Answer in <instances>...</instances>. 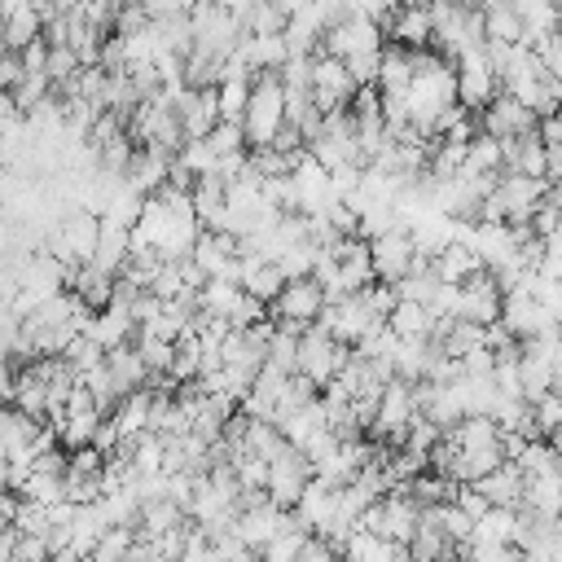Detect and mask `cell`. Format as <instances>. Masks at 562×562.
<instances>
[{
    "instance_id": "1",
    "label": "cell",
    "mask_w": 562,
    "mask_h": 562,
    "mask_svg": "<svg viewBox=\"0 0 562 562\" xmlns=\"http://www.w3.org/2000/svg\"><path fill=\"white\" fill-rule=\"evenodd\" d=\"M241 123H246L250 149L277 140V132L290 123V119H285V79H281V70H263V75H255L250 105H246V119H241Z\"/></svg>"
},
{
    "instance_id": "2",
    "label": "cell",
    "mask_w": 562,
    "mask_h": 562,
    "mask_svg": "<svg viewBox=\"0 0 562 562\" xmlns=\"http://www.w3.org/2000/svg\"><path fill=\"white\" fill-rule=\"evenodd\" d=\"M417 391L408 378H386L382 395H378V408H373V422H369V439H378L382 448H400L413 417H417Z\"/></svg>"
},
{
    "instance_id": "3",
    "label": "cell",
    "mask_w": 562,
    "mask_h": 562,
    "mask_svg": "<svg viewBox=\"0 0 562 562\" xmlns=\"http://www.w3.org/2000/svg\"><path fill=\"white\" fill-rule=\"evenodd\" d=\"M351 356H356V347H351V342H338L321 321L299 334V373H307L321 391L342 373V364H347Z\"/></svg>"
},
{
    "instance_id": "4",
    "label": "cell",
    "mask_w": 562,
    "mask_h": 562,
    "mask_svg": "<svg viewBox=\"0 0 562 562\" xmlns=\"http://www.w3.org/2000/svg\"><path fill=\"white\" fill-rule=\"evenodd\" d=\"M325 303H329V290H325L316 277H290V281H285V290H281V294H277V303H272V316H277L281 325L307 329V325H316V321H321Z\"/></svg>"
},
{
    "instance_id": "5",
    "label": "cell",
    "mask_w": 562,
    "mask_h": 562,
    "mask_svg": "<svg viewBox=\"0 0 562 562\" xmlns=\"http://www.w3.org/2000/svg\"><path fill=\"white\" fill-rule=\"evenodd\" d=\"M378 321H382V316L373 312V303H369L364 290H351V294H342V299H329L325 312H321V325H325L338 342H351V347H356Z\"/></svg>"
},
{
    "instance_id": "6",
    "label": "cell",
    "mask_w": 562,
    "mask_h": 562,
    "mask_svg": "<svg viewBox=\"0 0 562 562\" xmlns=\"http://www.w3.org/2000/svg\"><path fill=\"white\" fill-rule=\"evenodd\" d=\"M386 40V26L364 18V13H347L338 22L325 26V40H321V53H334V57H356V53H373L382 48Z\"/></svg>"
},
{
    "instance_id": "7",
    "label": "cell",
    "mask_w": 562,
    "mask_h": 562,
    "mask_svg": "<svg viewBox=\"0 0 562 562\" xmlns=\"http://www.w3.org/2000/svg\"><path fill=\"white\" fill-rule=\"evenodd\" d=\"M312 474H316V465L307 461V452H303L299 443H285V448L268 461V496L290 509V505L303 496V487H307Z\"/></svg>"
},
{
    "instance_id": "8",
    "label": "cell",
    "mask_w": 562,
    "mask_h": 562,
    "mask_svg": "<svg viewBox=\"0 0 562 562\" xmlns=\"http://www.w3.org/2000/svg\"><path fill=\"white\" fill-rule=\"evenodd\" d=\"M479 123H483L492 136H527V132H540V114H536L522 97H514L509 88H501V92L492 97V105L479 110Z\"/></svg>"
},
{
    "instance_id": "9",
    "label": "cell",
    "mask_w": 562,
    "mask_h": 562,
    "mask_svg": "<svg viewBox=\"0 0 562 562\" xmlns=\"http://www.w3.org/2000/svg\"><path fill=\"white\" fill-rule=\"evenodd\" d=\"M312 92H316V105H321L325 114H329V110L351 105V97L360 92V83H356V75H351V66H347V57L316 53V83H312Z\"/></svg>"
},
{
    "instance_id": "10",
    "label": "cell",
    "mask_w": 562,
    "mask_h": 562,
    "mask_svg": "<svg viewBox=\"0 0 562 562\" xmlns=\"http://www.w3.org/2000/svg\"><path fill=\"white\" fill-rule=\"evenodd\" d=\"M501 321L518 334V338H536V334H544V329H553L558 325V316L536 299V290L531 285H518V290H505V307H501Z\"/></svg>"
},
{
    "instance_id": "11",
    "label": "cell",
    "mask_w": 562,
    "mask_h": 562,
    "mask_svg": "<svg viewBox=\"0 0 562 562\" xmlns=\"http://www.w3.org/2000/svg\"><path fill=\"white\" fill-rule=\"evenodd\" d=\"M369 246H373V268H378L382 281H400L417 263V241H413V228L408 224H395L391 233L373 237Z\"/></svg>"
},
{
    "instance_id": "12",
    "label": "cell",
    "mask_w": 562,
    "mask_h": 562,
    "mask_svg": "<svg viewBox=\"0 0 562 562\" xmlns=\"http://www.w3.org/2000/svg\"><path fill=\"white\" fill-rule=\"evenodd\" d=\"M386 40L404 48H435V18L430 4H400L395 18L386 22Z\"/></svg>"
},
{
    "instance_id": "13",
    "label": "cell",
    "mask_w": 562,
    "mask_h": 562,
    "mask_svg": "<svg viewBox=\"0 0 562 562\" xmlns=\"http://www.w3.org/2000/svg\"><path fill=\"white\" fill-rule=\"evenodd\" d=\"M505 140V171L522 176H549V140L540 132L527 136H501Z\"/></svg>"
},
{
    "instance_id": "14",
    "label": "cell",
    "mask_w": 562,
    "mask_h": 562,
    "mask_svg": "<svg viewBox=\"0 0 562 562\" xmlns=\"http://www.w3.org/2000/svg\"><path fill=\"white\" fill-rule=\"evenodd\" d=\"M105 351L110 347H119V342H132L136 334H140V325H136V316L127 312V307H119V303H110V307H97L92 316H88V325H83Z\"/></svg>"
},
{
    "instance_id": "15",
    "label": "cell",
    "mask_w": 562,
    "mask_h": 562,
    "mask_svg": "<svg viewBox=\"0 0 562 562\" xmlns=\"http://www.w3.org/2000/svg\"><path fill=\"white\" fill-rule=\"evenodd\" d=\"M237 57H241V61H246L255 75H263V70H281V66L290 61L285 31H281V35H241Z\"/></svg>"
},
{
    "instance_id": "16",
    "label": "cell",
    "mask_w": 562,
    "mask_h": 562,
    "mask_svg": "<svg viewBox=\"0 0 562 562\" xmlns=\"http://www.w3.org/2000/svg\"><path fill=\"white\" fill-rule=\"evenodd\" d=\"M92 263L119 277V272L132 263V228H127V224H114V220L101 215V241H97Z\"/></svg>"
},
{
    "instance_id": "17",
    "label": "cell",
    "mask_w": 562,
    "mask_h": 562,
    "mask_svg": "<svg viewBox=\"0 0 562 562\" xmlns=\"http://www.w3.org/2000/svg\"><path fill=\"white\" fill-rule=\"evenodd\" d=\"M193 514L176 501V496H145L140 501V518H136V531L140 536H162L171 527H184Z\"/></svg>"
},
{
    "instance_id": "18",
    "label": "cell",
    "mask_w": 562,
    "mask_h": 562,
    "mask_svg": "<svg viewBox=\"0 0 562 562\" xmlns=\"http://www.w3.org/2000/svg\"><path fill=\"white\" fill-rule=\"evenodd\" d=\"M386 321L400 338H435V329H439V312L430 303H417V299H400Z\"/></svg>"
},
{
    "instance_id": "19",
    "label": "cell",
    "mask_w": 562,
    "mask_h": 562,
    "mask_svg": "<svg viewBox=\"0 0 562 562\" xmlns=\"http://www.w3.org/2000/svg\"><path fill=\"white\" fill-rule=\"evenodd\" d=\"M479 487L487 492L492 505H522L527 501V474L518 461H501L492 474L479 479Z\"/></svg>"
},
{
    "instance_id": "20",
    "label": "cell",
    "mask_w": 562,
    "mask_h": 562,
    "mask_svg": "<svg viewBox=\"0 0 562 562\" xmlns=\"http://www.w3.org/2000/svg\"><path fill=\"white\" fill-rule=\"evenodd\" d=\"M479 268H487V263H483V255H479L465 237H452V241L435 255V272H439L443 281H465V277H474Z\"/></svg>"
},
{
    "instance_id": "21",
    "label": "cell",
    "mask_w": 562,
    "mask_h": 562,
    "mask_svg": "<svg viewBox=\"0 0 562 562\" xmlns=\"http://www.w3.org/2000/svg\"><path fill=\"white\" fill-rule=\"evenodd\" d=\"M110 369H114V378L123 382V391H140V386H149V364H145V356H140V347H136V338L132 342H119V347H110Z\"/></svg>"
},
{
    "instance_id": "22",
    "label": "cell",
    "mask_w": 562,
    "mask_h": 562,
    "mask_svg": "<svg viewBox=\"0 0 562 562\" xmlns=\"http://www.w3.org/2000/svg\"><path fill=\"white\" fill-rule=\"evenodd\" d=\"M483 26L492 40H505V44H527V22L522 13L514 9V0H496V4H483Z\"/></svg>"
},
{
    "instance_id": "23",
    "label": "cell",
    "mask_w": 562,
    "mask_h": 562,
    "mask_svg": "<svg viewBox=\"0 0 562 562\" xmlns=\"http://www.w3.org/2000/svg\"><path fill=\"white\" fill-rule=\"evenodd\" d=\"M40 35H44V13L35 4H22V9L4 13V48H26Z\"/></svg>"
},
{
    "instance_id": "24",
    "label": "cell",
    "mask_w": 562,
    "mask_h": 562,
    "mask_svg": "<svg viewBox=\"0 0 562 562\" xmlns=\"http://www.w3.org/2000/svg\"><path fill=\"white\" fill-rule=\"evenodd\" d=\"M465 171H505V140H501V136H492L487 127H479V132L470 136Z\"/></svg>"
},
{
    "instance_id": "25",
    "label": "cell",
    "mask_w": 562,
    "mask_h": 562,
    "mask_svg": "<svg viewBox=\"0 0 562 562\" xmlns=\"http://www.w3.org/2000/svg\"><path fill=\"white\" fill-rule=\"evenodd\" d=\"M540 514H562V470H544V474H527V501Z\"/></svg>"
},
{
    "instance_id": "26",
    "label": "cell",
    "mask_w": 562,
    "mask_h": 562,
    "mask_svg": "<svg viewBox=\"0 0 562 562\" xmlns=\"http://www.w3.org/2000/svg\"><path fill=\"white\" fill-rule=\"evenodd\" d=\"M83 386L92 391V400L101 404V413H114V408H119V400L127 395V391H123V382L114 378V369H110V360H101V364H92V369L83 373Z\"/></svg>"
},
{
    "instance_id": "27",
    "label": "cell",
    "mask_w": 562,
    "mask_h": 562,
    "mask_svg": "<svg viewBox=\"0 0 562 562\" xmlns=\"http://www.w3.org/2000/svg\"><path fill=\"white\" fill-rule=\"evenodd\" d=\"M241 26L246 35H281L290 26V13L277 4V0H255L246 13H241Z\"/></svg>"
},
{
    "instance_id": "28",
    "label": "cell",
    "mask_w": 562,
    "mask_h": 562,
    "mask_svg": "<svg viewBox=\"0 0 562 562\" xmlns=\"http://www.w3.org/2000/svg\"><path fill=\"white\" fill-rule=\"evenodd\" d=\"M285 272H281V263L277 259H259L255 268H250V277H246V290L255 294V299H263V303H277V294L285 290Z\"/></svg>"
},
{
    "instance_id": "29",
    "label": "cell",
    "mask_w": 562,
    "mask_h": 562,
    "mask_svg": "<svg viewBox=\"0 0 562 562\" xmlns=\"http://www.w3.org/2000/svg\"><path fill=\"white\" fill-rule=\"evenodd\" d=\"M83 66H88V61L79 57V48H75V44H48V66H44V70L53 75L57 92H61V88H70V83H75V75H79Z\"/></svg>"
},
{
    "instance_id": "30",
    "label": "cell",
    "mask_w": 562,
    "mask_h": 562,
    "mask_svg": "<svg viewBox=\"0 0 562 562\" xmlns=\"http://www.w3.org/2000/svg\"><path fill=\"white\" fill-rule=\"evenodd\" d=\"M136 540H140V531H136V527H110V531L97 540L92 562H123V558H132V553H136Z\"/></svg>"
},
{
    "instance_id": "31",
    "label": "cell",
    "mask_w": 562,
    "mask_h": 562,
    "mask_svg": "<svg viewBox=\"0 0 562 562\" xmlns=\"http://www.w3.org/2000/svg\"><path fill=\"white\" fill-rule=\"evenodd\" d=\"M136 347H140V356H145V364H149V373H171L176 369V347L180 342H171V338H158V334H136Z\"/></svg>"
},
{
    "instance_id": "32",
    "label": "cell",
    "mask_w": 562,
    "mask_h": 562,
    "mask_svg": "<svg viewBox=\"0 0 562 562\" xmlns=\"http://www.w3.org/2000/svg\"><path fill=\"white\" fill-rule=\"evenodd\" d=\"M307 527H285V531H277L259 553L268 558V562H290V558H299L303 553V544H307Z\"/></svg>"
},
{
    "instance_id": "33",
    "label": "cell",
    "mask_w": 562,
    "mask_h": 562,
    "mask_svg": "<svg viewBox=\"0 0 562 562\" xmlns=\"http://www.w3.org/2000/svg\"><path fill=\"white\" fill-rule=\"evenodd\" d=\"M461 553L465 558H479V562H501V558H518L522 549L509 544V540H465Z\"/></svg>"
},
{
    "instance_id": "34",
    "label": "cell",
    "mask_w": 562,
    "mask_h": 562,
    "mask_svg": "<svg viewBox=\"0 0 562 562\" xmlns=\"http://www.w3.org/2000/svg\"><path fill=\"white\" fill-rule=\"evenodd\" d=\"M531 408H536L540 435H553V430H562V391H549V395H540Z\"/></svg>"
},
{
    "instance_id": "35",
    "label": "cell",
    "mask_w": 562,
    "mask_h": 562,
    "mask_svg": "<svg viewBox=\"0 0 562 562\" xmlns=\"http://www.w3.org/2000/svg\"><path fill=\"white\" fill-rule=\"evenodd\" d=\"M347 66H351L356 83H378V75H382V48H373V53H356V57H347Z\"/></svg>"
},
{
    "instance_id": "36",
    "label": "cell",
    "mask_w": 562,
    "mask_h": 562,
    "mask_svg": "<svg viewBox=\"0 0 562 562\" xmlns=\"http://www.w3.org/2000/svg\"><path fill=\"white\" fill-rule=\"evenodd\" d=\"M0 79H4V92H13V88L26 79V61H22V48H4V57H0Z\"/></svg>"
},
{
    "instance_id": "37",
    "label": "cell",
    "mask_w": 562,
    "mask_h": 562,
    "mask_svg": "<svg viewBox=\"0 0 562 562\" xmlns=\"http://www.w3.org/2000/svg\"><path fill=\"white\" fill-rule=\"evenodd\" d=\"M461 364H465V373H496V347H474V351H465L461 356Z\"/></svg>"
},
{
    "instance_id": "38",
    "label": "cell",
    "mask_w": 562,
    "mask_h": 562,
    "mask_svg": "<svg viewBox=\"0 0 562 562\" xmlns=\"http://www.w3.org/2000/svg\"><path fill=\"white\" fill-rule=\"evenodd\" d=\"M540 136H544V140H562V110L549 114V119H540Z\"/></svg>"
},
{
    "instance_id": "39",
    "label": "cell",
    "mask_w": 562,
    "mask_h": 562,
    "mask_svg": "<svg viewBox=\"0 0 562 562\" xmlns=\"http://www.w3.org/2000/svg\"><path fill=\"white\" fill-rule=\"evenodd\" d=\"M549 180H562V140H549Z\"/></svg>"
},
{
    "instance_id": "40",
    "label": "cell",
    "mask_w": 562,
    "mask_h": 562,
    "mask_svg": "<svg viewBox=\"0 0 562 562\" xmlns=\"http://www.w3.org/2000/svg\"><path fill=\"white\" fill-rule=\"evenodd\" d=\"M220 4H224V9H233V13H237V18H241V13H246V9H250V4H255V0H220Z\"/></svg>"
},
{
    "instance_id": "41",
    "label": "cell",
    "mask_w": 562,
    "mask_h": 562,
    "mask_svg": "<svg viewBox=\"0 0 562 562\" xmlns=\"http://www.w3.org/2000/svg\"><path fill=\"white\" fill-rule=\"evenodd\" d=\"M549 198H553V202L562 206V180H553V193H549Z\"/></svg>"
},
{
    "instance_id": "42",
    "label": "cell",
    "mask_w": 562,
    "mask_h": 562,
    "mask_svg": "<svg viewBox=\"0 0 562 562\" xmlns=\"http://www.w3.org/2000/svg\"><path fill=\"white\" fill-rule=\"evenodd\" d=\"M404 4H435V0H404Z\"/></svg>"
}]
</instances>
